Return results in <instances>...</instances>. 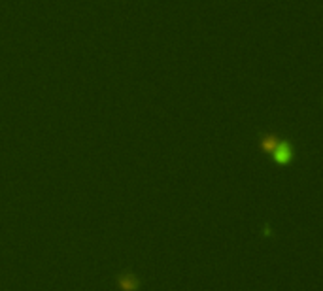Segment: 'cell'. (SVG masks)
Masks as SVG:
<instances>
[{
	"label": "cell",
	"mask_w": 323,
	"mask_h": 291,
	"mask_svg": "<svg viewBox=\"0 0 323 291\" xmlns=\"http://www.w3.org/2000/svg\"><path fill=\"white\" fill-rule=\"evenodd\" d=\"M270 157H272V161H274L276 165L285 167V165H289V163L293 161V157H295V150H293V146H291L287 140H282V138H280L278 146L272 150Z\"/></svg>",
	"instance_id": "obj_1"
},
{
	"label": "cell",
	"mask_w": 323,
	"mask_h": 291,
	"mask_svg": "<svg viewBox=\"0 0 323 291\" xmlns=\"http://www.w3.org/2000/svg\"><path fill=\"white\" fill-rule=\"evenodd\" d=\"M119 291H138L140 290V278L133 271H123L115 278Z\"/></svg>",
	"instance_id": "obj_2"
}]
</instances>
